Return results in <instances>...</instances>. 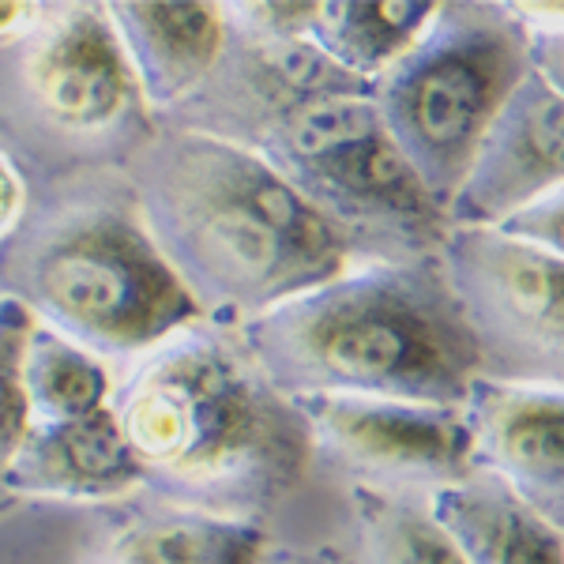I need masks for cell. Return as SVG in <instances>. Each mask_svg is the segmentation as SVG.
I'll list each match as a JSON object with an SVG mask.
<instances>
[{
    "instance_id": "22",
    "label": "cell",
    "mask_w": 564,
    "mask_h": 564,
    "mask_svg": "<svg viewBox=\"0 0 564 564\" xmlns=\"http://www.w3.org/2000/svg\"><path fill=\"white\" fill-rule=\"evenodd\" d=\"M26 215H31V193H26V181H23L20 170H15V162L0 151V245L20 230Z\"/></svg>"
},
{
    "instance_id": "11",
    "label": "cell",
    "mask_w": 564,
    "mask_h": 564,
    "mask_svg": "<svg viewBox=\"0 0 564 564\" xmlns=\"http://www.w3.org/2000/svg\"><path fill=\"white\" fill-rule=\"evenodd\" d=\"M463 417L475 470L497 475L564 531V388L475 377Z\"/></svg>"
},
{
    "instance_id": "23",
    "label": "cell",
    "mask_w": 564,
    "mask_h": 564,
    "mask_svg": "<svg viewBox=\"0 0 564 564\" xmlns=\"http://www.w3.org/2000/svg\"><path fill=\"white\" fill-rule=\"evenodd\" d=\"M45 20L42 0H0V45L20 50Z\"/></svg>"
},
{
    "instance_id": "7",
    "label": "cell",
    "mask_w": 564,
    "mask_h": 564,
    "mask_svg": "<svg viewBox=\"0 0 564 564\" xmlns=\"http://www.w3.org/2000/svg\"><path fill=\"white\" fill-rule=\"evenodd\" d=\"M441 268L478 343L481 377L564 388V260L505 230L452 226Z\"/></svg>"
},
{
    "instance_id": "18",
    "label": "cell",
    "mask_w": 564,
    "mask_h": 564,
    "mask_svg": "<svg viewBox=\"0 0 564 564\" xmlns=\"http://www.w3.org/2000/svg\"><path fill=\"white\" fill-rule=\"evenodd\" d=\"M335 564H463V557L433 520L430 497L354 486L350 542Z\"/></svg>"
},
{
    "instance_id": "16",
    "label": "cell",
    "mask_w": 564,
    "mask_h": 564,
    "mask_svg": "<svg viewBox=\"0 0 564 564\" xmlns=\"http://www.w3.org/2000/svg\"><path fill=\"white\" fill-rule=\"evenodd\" d=\"M441 0H321L313 39L343 72L377 84L430 31Z\"/></svg>"
},
{
    "instance_id": "25",
    "label": "cell",
    "mask_w": 564,
    "mask_h": 564,
    "mask_svg": "<svg viewBox=\"0 0 564 564\" xmlns=\"http://www.w3.org/2000/svg\"><path fill=\"white\" fill-rule=\"evenodd\" d=\"M531 34H564V0H508Z\"/></svg>"
},
{
    "instance_id": "19",
    "label": "cell",
    "mask_w": 564,
    "mask_h": 564,
    "mask_svg": "<svg viewBox=\"0 0 564 564\" xmlns=\"http://www.w3.org/2000/svg\"><path fill=\"white\" fill-rule=\"evenodd\" d=\"M26 332H31V313L12 297H0V512L15 508L12 494H8V470H12L15 452L23 448L26 433H31V414H26L20 380Z\"/></svg>"
},
{
    "instance_id": "13",
    "label": "cell",
    "mask_w": 564,
    "mask_h": 564,
    "mask_svg": "<svg viewBox=\"0 0 564 564\" xmlns=\"http://www.w3.org/2000/svg\"><path fill=\"white\" fill-rule=\"evenodd\" d=\"M8 494L53 505H117L143 494V470L113 411L79 422L31 425L8 470Z\"/></svg>"
},
{
    "instance_id": "26",
    "label": "cell",
    "mask_w": 564,
    "mask_h": 564,
    "mask_svg": "<svg viewBox=\"0 0 564 564\" xmlns=\"http://www.w3.org/2000/svg\"><path fill=\"white\" fill-rule=\"evenodd\" d=\"M263 564H302V561H297V557H286V553H279V557H271V553H268V561H263Z\"/></svg>"
},
{
    "instance_id": "9",
    "label": "cell",
    "mask_w": 564,
    "mask_h": 564,
    "mask_svg": "<svg viewBox=\"0 0 564 564\" xmlns=\"http://www.w3.org/2000/svg\"><path fill=\"white\" fill-rule=\"evenodd\" d=\"M20 87L26 106L72 140H106L151 117L106 4H45L42 26L20 45Z\"/></svg>"
},
{
    "instance_id": "1",
    "label": "cell",
    "mask_w": 564,
    "mask_h": 564,
    "mask_svg": "<svg viewBox=\"0 0 564 564\" xmlns=\"http://www.w3.org/2000/svg\"><path fill=\"white\" fill-rule=\"evenodd\" d=\"M121 170L148 234L212 324L241 327L358 263L263 154L223 135L154 121Z\"/></svg>"
},
{
    "instance_id": "20",
    "label": "cell",
    "mask_w": 564,
    "mask_h": 564,
    "mask_svg": "<svg viewBox=\"0 0 564 564\" xmlns=\"http://www.w3.org/2000/svg\"><path fill=\"white\" fill-rule=\"evenodd\" d=\"M321 0H238L223 4L226 26L238 39H308Z\"/></svg>"
},
{
    "instance_id": "14",
    "label": "cell",
    "mask_w": 564,
    "mask_h": 564,
    "mask_svg": "<svg viewBox=\"0 0 564 564\" xmlns=\"http://www.w3.org/2000/svg\"><path fill=\"white\" fill-rule=\"evenodd\" d=\"M430 512L463 564H564V531L486 470L433 489Z\"/></svg>"
},
{
    "instance_id": "15",
    "label": "cell",
    "mask_w": 564,
    "mask_h": 564,
    "mask_svg": "<svg viewBox=\"0 0 564 564\" xmlns=\"http://www.w3.org/2000/svg\"><path fill=\"white\" fill-rule=\"evenodd\" d=\"M263 523L196 508H154L109 542V564H263Z\"/></svg>"
},
{
    "instance_id": "6",
    "label": "cell",
    "mask_w": 564,
    "mask_h": 564,
    "mask_svg": "<svg viewBox=\"0 0 564 564\" xmlns=\"http://www.w3.org/2000/svg\"><path fill=\"white\" fill-rule=\"evenodd\" d=\"M335 226L358 260H436L452 223L388 140L372 95L294 106L252 143Z\"/></svg>"
},
{
    "instance_id": "17",
    "label": "cell",
    "mask_w": 564,
    "mask_h": 564,
    "mask_svg": "<svg viewBox=\"0 0 564 564\" xmlns=\"http://www.w3.org/2000/svg\"><path fill=\"white\" fill-rule=\"evenodd\" d=\"M20 380L31 425H57L109 411L117 369L31 316Z\"/></svg>"
},
{
    "instance_id": "12",
    "label": "cell",
    "mask_w": 564,
    "mask_h": 564,
    "mask_svg": "<svg viewBox=\"0 0 564 564\" xmlns=\"http://www.w3.org/2000/svg\"><path fill=\"white\" fill-rule=\"evenodd\" d=\"M106 15L117 31L143 106L162 121L207 87L230 45L223 4L207 0H188V4L109 0Z\"/></svg>"
},
{
    "instance_id": "5",
    "label": "cell",
    "mask_w": 564,
    "mask_h": 564,
    "mask_svg": "<svg viewBox=\"0 0 564 564\" xmlns=\"http://www.w3.org/2000/svg\"><path fill=\"white\" fill-rule=\"evenodd\" d=\"M527 72L531 31L508 0H441L430 31L377 79L388 140L444 212Z\"/></svg>"
},
{
    "instance_id": "2",
    "label": "cell",
    "mask_w": 564,
    "mask_h": 564,
    "mask_svg": "<svg viewBox=\"0 0 564 564\" xmlns=\"http://www.w3.org/2000/svg\"><path fill=\"white\" fill-rule=\"evenodd\" d=\"M113 411L143 470V494L170 508L263 523L313 467L297 403L263 377L234 327L196 321L117 372Z\"/></svg>"
},
{
    "instance_id": "24",
    "label": "cell",
    "mask_w": 564,
    "mask_h": 564,
    "mask_svg": "<svg viewBox=\"0 0 564 564\" xmlns=\"http://www.w3.org/2000/svg\"><path fill=\"white\" fill-rule=\"evenodd\" d=\"M531 72L564 98V34H531Z\"/></svg>"
},
{
    "instance_id": "3",
    "label": "cell",
    "mask_w": 564,
    "mask_h": 564,
    "mask_svg": "<svg viewBox=\"0 0 564 564\" xmlns=\"http://www.w3.org/2000/svg\"><path fill=\"white\" fill-rule=\"evenodd\" d=\"M234 332L290 399L358 395L463 406L481 377L478 343L441 257L358 260Z\"/></svg>"
},
{
    "instance_id": "10",
    "label": "cell",
    "mask_w": 564,
    "mask_h": 564,
    "mask_svg": "<svg viewBox=\"0 0 564 564\" xmlns=\"http://www.w3.org/2000/svg\"><path fill=\"white\" fill-rule=\"evenodd\" d=\"M564 188V98L534 72L497 113L486 143L448 204L452 226L500 230Z\"/></svg>"
},
{
    "instance_id": "8",
    "label": "cell",
    "mask_w": 564,
    "mask_h": 564,
    "mask_svg": "<svg viewBox=\"0 0 564 564\" xmlns=\"http://www.w3.org/2000/svg\"><path fill=\"white\" fill-rule=\"evenodd\" d=\"M294 403L313 436V456L347 475L350 489L430 497L475 470L463 406L358 395H305Z\"/></svg>"
},
{
    "instance_id": "21",
    "label": "cell",
    "mask_w": 564,
    "mask_h": 564,
    "mask_svg": "<svg viewBox=\"0 0 564 564\" xmlns=\"http://www.w3.org/2000/svg\"><path fill=\"white\" fill-rule=\"evenodd\" d=\"M500 230L512 234V238H520V241L539 245V249H545L550 257L564 260V188L553 196H545L542 204L527 207V212H520L512 223L500 226Z\"/></svg>"
},
{
    "instance_id": "4",
    "label": "cell",
    "mask_w": 564,
    "mask_h": 564,
    "mask_svg": "<svg viewBox=\"0 0 564 564\" xmlns=\"http://www.w3.org/2000/svg\"><path fill=\"white\" fill-rule=\"evenodd\" d=\"M0 297L117 372L204 313L143 226L124 170L76 181L0 245Z\"/></svg>"
}]
</instances>
